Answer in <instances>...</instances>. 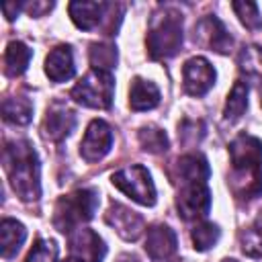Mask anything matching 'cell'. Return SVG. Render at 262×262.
Wrapping results in <instances>:
<instances>
[{
	"label": "cell",
	"instance_id": "obj_23",
	"mask_svg": "<svg viewBox=\"0 0 262 262\" xmlns=\"http://www.w3.org/2000/svg\"><path fill=\"white\" fill-rule=\"evenodd\" d=\"M139 143L149 154H162L168 149V137L158 127H143L139 131Z\"/></svg>",
	"mask_w": 262,
	"mask_h": 262
},
{
	"label": "cell",
	"instance_id": "obj_4",
	"mask_svg": "<svg viewBox=\"0 0 262 262\" xmlns=\"http://www.w3.org/2000/svg\"><path fill=\"white\" fill-rule=\"evenodd\" d=\"M96 207H98V192L96 190H92V188L74 190L72 194H66L57 201L55 213H53V225L59 231L70 233L78 225L90 221Z\"/></svg>",
	"mask_w": 262,
	"mask_h": 262
},
{
	"label": "cell",
	"instance_id": "obj_19",
	"mask_svg": "<svg viewBox=\"0 0 262 262\" xmlns=\"http://www.w3.org/2000/svg\"><path fill=\"white\" fill-rule=\"evenodd\" d=\"M31 49L23 43V41H12L8 43L6 47V53H4V70L8 76H20L29 61H31Z\"/></svg>",
	"mask_w": 262,
	"mask_h": 262
},
{
	"label": "cell",
	"instance_id": "obj_5",
	"mask_svg": "<svg viewBox=\"0 0 262 262\" xmlns=\"http://www.w3.org/2000/svg\"><path fill=\"white\" fill-rule=\"evenodd\" d=\"M113 90H115V80L111 72L90 70L72 88V98L90 108H108L113 102Z\"/></svg>",
	"mask_w": 262,
	"mask_h": 262
},
{
	"label": "cell",
	"instance_id": "obj_2",
	"mask_svg": "<svg viewBox=\"0 0 262 262\" xmlns=\"http://www.w3.org/2000/svg\"><path fill=\"white\" fill-rule=\"evenodd\" d=\"M4 168L8 172L12 190L20 201L39 199V160L29 141H12L4 147Z\"/></svg>",
	"mask_w": 262,
	"mask_h": 262
},
{
	"label": "cell",
	"instance_id": "obj_14",
	"mask_svg": "<svg viewBox=\"0 0 262 262\" xmlns=\"http://www.w3.org/2000/svg\"><path fill=\"white\" fill-rule=\"evenodd\" d=\"M74 127H76L74 111L66 108L63 104H53V106L47 108V115H45V121H43L45 137H49L53 141H59L66 135H70Z\"/></svg>",
	"mask_w": 262,
	"mask_h": 262
},
{
	"label": "cell",
	"instance_id": "obj_33",
	"mask_svg": "<svg viewBox=\"0 0 262 262\" xmlns=\"http://www.w3.org/2000/svg\"><path fill=\"white\" fill-rule=\"evenodd\" d=\"M260 96H262V90H260ZM260 102H262V98H260Z\"/></svg>",
	"mask_w": 262,
	"mask_h": 262
},
{
	"label": "cell",
	"instance_id": "obj_18",
	"mask_svg": "<svg viewBox=\"0 0 262 262\" xmlns=\"http://www.w3.org/2000/svg\"><path fill=\"white\" fill-rule=\"evenodd\" d=\"M0 235H2V256L12 258L18 252V248L23 246V242L27 237V229L23 227V223H18L14 219H4L0 225Z\"/></svg>",
	"mask_w": 262,
	"mask_h": 262
},
{
	"label": "cell",
	"instance_id": "obj_12",
	"mask_svg": "<svg viewBox=\"0 0 262 262\" xmlns=\"http://www.w3.org/2000/svg\"><path fill=\"white\" fill-rule=\"evenodd\" d=\"M145 252L156 262H166L176 254V235L166 225H154L147 229Z\"/></svg>",
	"mask_w": 262,
	"mask_h": 262
},
{
	"label": "cell",
	"instance_id": "obj_8",
	"mask_svg": "<svg viewBox=\"0 0 262 262\" xmlns=\"http://www.w3.org/2000/svg\"><path fill=\"white\" fill-rule=\"evenodd\" d=\"M111 145H113L111 127L104 121L96 119L88 125L86 133H84V139L80 143V154L86 162H98L100 158H104L108 154Z\"/></svg>",
	"mask_w": 262,
	"mask_h": 262
},
{
	"label": "cell",
	"instance_id": "obj_3",
	"mask_svg": "<svg viewBox=\"0 0 262 262\" xmlns=\"http://www.w3.org/2000/svg\"><path fill=\"white\" fill-rule=\"evenodd\" d=\"M182 43V16L176 10L164 8L156 14L147 31V51L151 59L172 57Z\"/></svg>",
	"mask_w": 262,
	"mask_h": 262
},
{
	"label": "cell",
	"instance_id": "obj_7",
	"mask_svg": "<svg viewBox=\"0 0 262 262\" xmlns=\"http://www.w3.org/2000/svg\"><path fill=\"white\" fill-rule=\"evenodd\" d=\"M211 192L207 180H182V188L176 196V209L182 219H199L209 213Z\"/></svg>",
	"mask_w": 262,
	"mask_h": 262
},
{
	"label": "cell",
	"instance_id": "obj_20",
	"mask_svg": "<svg viewBox=\"0 0 262 262\" xmlns=\"http://www.w3.org/2000/svg\"><path fill=\"white\" fill-rule=\"evenodd\" d=\"M246 108H248V86H246V82L237 80L227 96V102L223 108V119L233 123L246 113Z\"/></svg>",
	"mask_w": 262,
	"mask_h": 262
},
{
	"label": "cell",
	"instance_id": "obj_30",
	"mask_svg": "<svg viewBox=\"0 0 262 262\" xmlns=\"http://www.w3.org/2000/svg\"><path fill=\"white\" fill-rule=\"evenodd\" d=\"M18 8H20V6H18L16 2H4V4H2V10H4V14H6L8 20L14 18V12H18Z\"/></svg>",
	"mask_w": 262,
	"mask_h": 262
},
{
	"label": "cell",
	"instance_id": "obj_9",
	"mask_svg": "<svg viewBox=\"0 0 262 262\" xmlns=\"http://www.w3.org/2000/svg\"><path fill=\"white\" fill-rule=\"evenodd\" d=\"M184 90L192 96H203L215 84V70L205 57H190L182 68Z\"/></svg>",
	"mask_w": 262,
	"mask_h": 262
},
{
	"label": "cell",
	"instance_id": "obj_15",
	"mask_svg": "<svg viewBox=\"0 0 262 262\" xmlns=\"http://www.w3.org/2000/svg\"><path fill=\"white\" fill-rule=\"evenodd\" d=\"M45 74L53 82H66L74 76V55L68 45H57L45 59Z\"/></svg>",
	"mask_w": 262,
	"mask_h": 262
},
{
	"label": "cell",
	"instance_id": "obj_1",
	"mask_svg": "<svg viewBox=\"0 0 262 262\" xmlns=\"http://www.w3.org/2000/svg\"><path fill=\"white\" fill-rule=\"evenodd\" d=\"M231 192L239 201H252L262 192V141L252 135H237L229 143Z\"/></svg>",
	"mask_w": 262,
	"mask_h": 262
},
{
	"label": "cell",
	"instance_id": "obj_28",
	"mask_svg": "<svg viewBox=\"0 0 262 262\" xmlns=\"http://www.w3.org/2000/svg\"><path fill=\"white\" fill-rule=\"evenodd\" d=\"M57 246L51 239H37L25 262H55Z\"/></svg>",
	"mask_w": 262,
	"mask_h": 262
},
{
	"label": "cell",
	"instance_id": "obj_17",
	"mask_svg": "<svg viewBox=\"0 0 262 262\" xmlns=\"http://www.w3.org/2000/svg\"><path fill=\"white\" fill-rule=\"evenodd\" d=\"M160 102V90L154 82L133 78L129 88V104L133 111H149Z\"/></svg>",
	"mask_w": 262,
	"mask_h": 262
},
{
	"label": "cell",
	"instance_id": "obj_29",
	"mask_svg": "<svg viewBox=\"0 0 262 262\" xmlns=\"http://www.w3.org/2000/svg\"><path fill=\"white\" fill-rule=\"evenodd\" d=\"M51 8H53L51 2H29V4H25V10H27L31 16H41L43 12H47V10H51Z\"/></svg>",
	"mask_w": 262,
	"mask_h": 262
},
{
	"label": "cell",
	"instance_id": "obj_27",
	"mask_svg": "<svg viewBox=\"0 0 262 262\" xmlns=\"http://www.w3.org/2000/svg\"><path fill=\"white\" fill-rule=\"evenodd\" d=\"M231 6L237 12L242 25H246V29H250V31L262 29V16H260L258 6L254 2H233Z\"/></svg>",
	"mask_w": 262,
	"mask_h": 262
},
{
	"label": "cell",
	"instance_id": "obj_31",
	"mask_svg": "<svg viewBox=\"0 0 262 262\" xmlns=\"http://www.w3.org/2000/svg\"><path fill=\"white\" fill-rule=\"evenodd\" d=\"M63 262H86V260H82V258H76V256H70L68 260H63Z\"/></svg>",
	"mask_w": 262,
	"mask_h": 262
},
{
	"label": "cell",
	"instance_id": "obj_10",
	"mask_svg": "<svg viewBox=\"0 0 262 262\" xmlns=\"http://www.w3.org/2000/svg\"><path fill=\"white\" fill-rule=\"evenodd\" d=\"M194 39H199V43H203L205 47L217 53H227L231 47V37L217 16L201 18L199 25L194 27Z\"/></svg>",
	"mask_w": 262,
	"mask_h": 262
},
{
	"label": "cell",
	"instance_id": "obj_22",
	"mask_svg": "<svg viewBox=\"0 0 262 262\" xmlns=\"http://www.w3.org/2000/svg\"><path fill=\"white\" fill-rule=\"evenodd\" d=\"M90 61H92L94 70L111 72L113 66L117 63V49L108 43H94L90 47Z\"/></svg>",
	"mask_w": 262,
	"mask_h": 262
},
{
	"label": "cell",
	"instance_id": "obj_25",
	"mask_svg": "<svg viewBox=\"0 0 262 262\" xmlns=\"http://www.w3.org/2000/svg\"><path fill=\"white\" fill-rule=\"evenodd\" d=\"M219 239V227L215 223H199L192 229V244L194 250L205 252Z\"/></svg>",
	"mask_w": 262,
	"mask_h": 262
},
{
	"label": "cell",
	"instance_id": "obj_21",
	"mask_svg": "<svg viewBox=\"0 0 262 262\" xmlns=\"http://www.w3.org/2000/svg\"><path fill=\"white\" fill-rule=\"evenodd\" d=\"M2 117H4V121L14 123V125H27L33 117V104L23 96L6 98L2 102Z\"/></svg>",
	"mask_w": 262,
	"mask_h": 262
},
{
	"label": "cell",
	"instance_id": "obj_13",
	"mask_svg": "<svg viewBox=\"0 0 262 262\" xmlns=\"http://www.w3.org/2000/svg\"><path fill=\"white\" fill-rule=\"evenodd\" d=\"M72 256L82 258L86 262H100L104 258V242L92 229H78L70 239Z\"/></svg>",
	"mask_w": 262,
	"mask_h": 262
},
{
	"label": "cell",
	"instance_id": "obj_6",
	"mask_svg": "<svg viewBox=\"0 0 262 262\" xmlns=\"http://www.w3.org/2000/svg\"><path fill=\"white\" fill-rule=\"evenodd\" d=\"M113 184L123 190L129 199H133L139 205L151 207L156 203V188L151 182L149 172L143 166H129L113 174Z\"/></svg>",
	"mask_w": 262,
	"mask_h": 262
},
{
	"label": "cell",
	"instance_id": "obj_24",
	"mask_svg": "<svg viewBox=\"0 0 262 262\" xmlns=\"http://www.w3.org/2000/svg\"><path fill=\"white\" fill-rule=\"evenodd\" d=\"M239 68L248 76H262V47L248 45L239 51Z\"/></svg>",
	"mask_w": 262,
	"mask_h": 262
},
{
	"label": "cell",
	"instance_id": "obj_26",
	"mask_svg": "<svg viewBox=\"0 0 262 262\" xmlns=\"http://www.w3.org/2000/svg\"><path fill=\"white\" fill-rule=\"evenodd\" d=\"M239 244H242V252L250 258H260L262 256V227L254 225L248 227L239 233Z\"/></svg>",
	"mask_w": 262,
	"mask_h": 262
},
{
	"label": "cell",
	"instance_id": "obj_16",
	"mask_svg": "<svg viewBox=\"0 0 262 262\" xmlns=\"http://www.w3.org/2000/svg\"><path fill=\"white\" fill-rule=\"evenodd\" d=\"M106 8H108V4H104V2H70V6H68L70 16L76 23V27H80L84 31L94 29L102 20Z\"/></svg>",
	"mask_w": 262,
	"mask_h": 262
},
{
	"label": "cell",
	"instance_id": "obj_11",
	"mask_svg": "<svg viewBox=\"0 0 262 262\" xmlns=\"http://www.w3.org/2000/svg\"><path fill=\"white\" fill-rule=\"evenodd\" d=\"M106 223L113 225L121 237L131 239V242L137 239L143 233V219L135 211H131V209H127L123 205H117V203H113L108 207V211H106Z\"/></svg>",
	"mask_w": 262,
	"mask_h": 262
},
{
	"label": "cell",
	"instance_id": "obj_32",
	"mask_svg": "<svg viewBox=\"0 0 262 262\" xmlns=\"http://www.w3.org/2000/svg\"><path fill=\"white\" fill-rule=\"evenodd\" d=\"M223 262H235V260H223Z\"/></svg>",
	"mask_w": 262,
	"mask_h": 262
}]
</instances>
